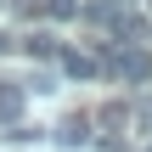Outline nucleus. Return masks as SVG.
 <instances>
[{
	"label": "nucleus",
	"instance_id": "nucleus-1",
	"mask_svg": "<svg viewBox=\"0 0 152 152\" xmlns=\"http://www.w3.org/2000/svg\"><path fill=\"white\" fill-rule=\"evenodd\" d=\"M96 68H107V73H118V79H130V85L152 73V62H147V51H141V45H113V51H107V56H102Z\"/></svg>",
	"mask_w": 152,
	"mask_h": 152
},
{
	"label": "nucleus",
	"instance_id": "nucleus-2",
	"mask_svg": "<svg viewBox=\"0 0 152 152\" xmlns=\"http://www.w3.org/2000/svg\"><path fill=\"white\" fill-rule=\"evenodd\" d=\"M90 141V118H62L56 124V147H85Z\"/></svg>",
	"mask_w": 152,
	"mask_h": 152
},
{
	"label": "nucleus",
	"instance_id": "nucleus-3",
	"mask_svg": "<svg viewBox=\"0 0 152 152\" xmlns=\"http://www.w3.org/2000/svg\"><path fill=\"white\" fill-rule=\"evenodd\" d=\"M17 118H23V90H17V85H11V79H6V85H0V124H6V130H11V124H17Z\"/></svg>",
	"mask_w": 152,
	"mask_h": 152
},
{
	"label": "nucleus",
	"instance_id": "nucleus-4",
	"mask_svg": "<svg viewBox=\"0 0 152 152\" xmlns=\"http://www.w3.org/2000/svg\"><path fill=\"white\" fill-rule=\"evenodd\" d=\"M56 62H62V73H73V79H90V73H102V68H96V56H79V51H62Z\"/></svg>",
	"mask_w": 152,
	"mask_h": 152
},
{
	"label": "nucleus",
	"instance_id": "nucleus-5",
	"mask_svg": "<svg viewBox=\"0 0 152 152\" xmlns=\"http://www.w3.org/2000/svg\"><path fill=\"white\" fill-rule=\"evenodd\" d=\"M28 56L51 62V56H62V39H51V34H28Z\"/></svg>",
	"mask_w": 152,
	"mask_h": 152
},
{
	"label": "nucleus",
	"instance_id": "nucleus-6",
	"mask_svg": "<svg viewBox=\"0 0 152 152\" xmlns=\"http://www.w3.org/2000/svg\"><path fill=\"white\" fill-rule=\"evenodd\" d=\"M124 118H130V107H124V102H107V107H102V118H96V124H102V130H118V124H124Z\"/></svg>",
	"mask_w": 152,
	"mask_h": 152
},
{
	"label": "nucleus",
	"instance_id": "nucleus-7",
	"mask_svg": "<svg viewBox=\"0 0 152 152\" xmlns=\"http://www.w3.org/2000/svg\"><path fill=\"white\" fill-rule=\"evenodd\" d=\"M51 17H79V0H45Z\"/></svg>",
	"mask_w": 152,
	"mask_h": 152
},
{
	"label": "nucleus",
	"instance_id": "nucleus-8",
	"mask_svg": "<svg viewBox=\"0 0 152 152\" xmlns=\"http://www.w3.org/2000/svg\"><path fill=\"white\" fill-rule=\"evenodd\" d=\"M135 118H141V130H152V102H141V113H135Z\"/></svg>",
	"mask_w": 152,
	"mask_h": 152
},
{
	"label": "nucleus",
	"instance_id": "nucleus-9",
	"mask_svg": "<svg viewBox=\"0 0 152 152\" xmlns=\"http://www.w3.org/2000/svg\"><path fill=\"white\" fill-rule=\"evenodd\" d=\"M147 152H152V147H147Z\"/></svg>",
	"mask_w": 152,
	"mask_h": 152
}]
</instances>
